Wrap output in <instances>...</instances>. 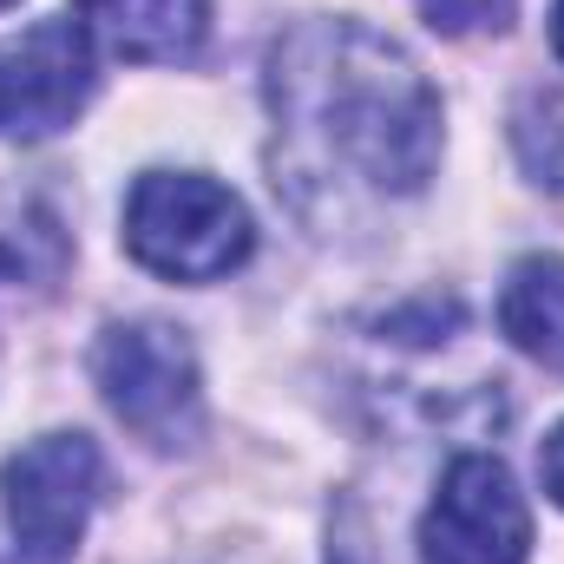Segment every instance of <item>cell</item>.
Wrapping results in <instances>:
<instances>
[{
    "mask_svg": "<svg viewBox=\"0 0 564 564\" xmlns=\"http://www.w3.org/2000/svg\"><path fill=\"white\" fill-rule=\"evenodd\" d=\"M512 151H519V164H525V177L539 191L564 197V99L558 93H545V86L519 93V106H512Z\"/></svg>",
    "mask_w": 564,
    "mask_h": 564,
    "instance_id": "cell-9",
    "label": "cell"
},
{
    "mask_svg": "<svg viewBox=\"0 0 564 564\" xmlns=\"http://www.w3.org/2000/svg\"><path fill=\"white\" fill-rule=\"evenodd\" d=\"M106 466L86 433H40L0 466V512L13 564H66L86 539Z\"/></svg>",
    "mask_w": 564,
    "mask_h": 564,
    "instance_id": "cell-3",
    "label": "cell"
},
{
    "mask_svg": "<svg viewBox=\"0 0 564 564\" xmlns=\"http://www.w3.org/2000/svg\"><path fill=\"white\" fill-rule=\"evenodd\" d=\"M499 328L519 355L564 375V257H525L499 289Z\"/></svg>",
    "mask_w": 564,
    "mask_h": 564,
    "instance_id": "cell-8",
    "label": "cell"
},
{
    "mask_svg": "<svg viewBox=\"0 0 564 564\" xmlns=\"http://www.w3.org/2000/svg\"><path fill=\"white\" fill-rule=\"evenodd\" d=\"M276 184L308 210L322 184L414 197L440 164V99L426 73L361 20H295L270 46Z\"/></svg>",
    "mask_w": 564,
    "mask_h": 564,
    "instance_id": "cell-1",
    "label": "cell"
},
{
    "mask_svg": "<svg viewBox=\"0 0 564 564\" xmlns=\"http://www.w3.org/2000/svg\"><path fill=\"white\" fill-rule=\"evenodd\" d=\"M532 512L492 453H459L421 519V564H525Z\"/></svg>",
    "mask_w": 564,
    "mask_h": 564,
    "instance_id": "cell-5",
    "label": "cell"
},
{
    "mask_svg": "<svg viewBox=\"0 0 564 564\" xmlns=\"http://www.w3.org/2000/svg\"><path fill=\"white\" fill-rule=\"evenodd\" d=\"M93 99V40L79 20H40L0 46V139H53Z\"/></svg>",
    "mask_w": 564,
    "mask_h": 564,
    "instance_id": "cell-6",
    "label": "cell"
},
{
    "mask_svg": "<svg viewBox=\"0 0 564 564\" xmlns=\"http://www.w3.org/2000/svg\"><path fill=\"white\" fill-rule=\"evenodd\" d=\"M93 381L106 408L151 446H184L204 426L197 355L171 322H112L93 348Z\"/></svg>",
    "mask_w": 564,
    "mask_h": 564,
    "instance_id": "cell-4",
    "label": "cell"
},
{
    "mask_svg": "<svg viewBox=\"0 0 564 564\" xmlns=\"http://www.w3.org/2000/svg\"><path fill=\"white\" fill-rule=\"evenodd\" d=\"M552 53H558V59H564V0H558V7H552Z\"/></svg>",
    "mask_w": 564,
    "mask_h": 564,
    "instance_id": "cell-12",
    "label": "cell"
},
{
    "mask_svg": "<svg viewBox=\"0 0 564 564\" xmlns=\"http://www.w3.org/2000/svg\"><path fill=\"white\" fill-rule=\"evenodd\" d=\"M539 473H545V492L564 506V426L545 440V453H539Z\"/></svg>",
    "mask_w": 564,
    "mask_h": 564,
    "instance_id": "cell-11",
    "label": "cell"
},
{
    "mask_svg": "<svg viewBox=\"0 0 564 564\" xmlns=\"http://www.w3.org/2000/svg\"><path fill=\"white\" fill-rule=\"evenodd\" d=\"M79 20L119 59H191L204 46V0H79Z\"/></svg>",
    "mask_w": 564,
    "mask_h": 564,
    "instance_id": "cell-7",
    "label": "cell"
},
{
    "mask_svg": "<svg viewBox=\"0 0 564 564\" xmlns=\"http://www.w3.org/2000/svg\"><path fill=\"white\" fill-rule=\"evenodd\" d=\"M421 13L433 33H453V40H466V33H506L512 26V0H421Z\"/></svg>",
    "mask_w": 564,
    "mask_h": 564,
    "instance_id": "cell-10",
    "label": "cell"
},
{
    "mask_svg": "<svg viewBox=\"0 0 564 564\" xmlns=\"http://www.w3.org/2000/svg\"><path fill=\"white\" fill-rule=\"evenodd\" d=\"M126 250L164 282H217L250 263L257 224L243 197L204 171H144L126 197Z\"/></svg>",
    "mask_w": 564,
    "mask_h": 564,
    "instance_id": "cell-2",
    "label": "cell"
},
{
    "mask_svg": "<svg viewBox=\"0 0 564 564\" xmlns=\"http://www.w3.org/2000/svg\"><path fill=\"white\" fill-rule=\"evenodd\" d=\"M0 7H13V0H0Z\"/></svg>",
    "mask_w": 564,
    "mask_h": 564,
    "instance_id": "cell-13",
    "label": "cell"
}]
</instances>
